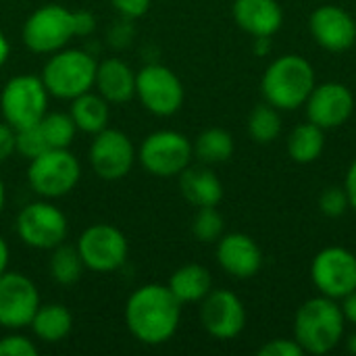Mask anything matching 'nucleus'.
<instances>
[{"instance_id":"f257e3e1","label":"nucleus","mask_w":356,"mask_h":356,"mask_svg":"<svg viewBox=\"0 0 356 356\" xmlns=\"http://www.w3.org/2000/svg\"><path fill=\"white\" fill-rule=\"evenodd\" d=\"M181 317V302L169 286L148 284L138 288L125 307L129 332L144 344L156 346L173 338Z\"/></svg>"},{"instance_id":"f03ea898","label":"nucleus","mask_w":356,"mask_h":356,"mask_svg":"<svg viewBox=\"0 0 356 356\" xmlns=\"http://www.w3.org/2000/svg\"><path fill=\"white\" fill-rule=\"evenodd\" d=\"M261 88L271 106L277 111H294L311 96L315 88V69L300 54L277 56L267 67Z\"/></svg>"},{"instance_id":"7ed1b4c3","label":"nucleus","mask_w":356,"mask_h":356,"mask_svg":"<svg viewBox=\"0 0 356 356\" xmlns=\"http://www.w3.org/2000/svg\"><path fill=\"white\" fill-rule=\"evenodd\" d=\"M344 313L334 298L317 296L307 300L294 319V340L305 353L325 355L332 353L344 336Z\"/></svg>"},{"instance_id":"20e7f679","label":"nucleus","mask_w":356,"mask_h":356,"mask_svg":"<svg viewBox=\"0 0 356 356\" xmlns=\"http://www.w3.org/2000/svg\"><path fill=\"white\" fill-rule=\"evenodd\" d=\"M98 63L83 50H56L54 56L44 65L42 81L48 94L56 98H77L90 92L96 79Z\"/></svg>"},{"instance_id":"39448f33","label":"nucleus","mask_w":356,"mask_h":356,"mask_svg":"<svg viewBox=\"0 0 356 356\" xmlns=\"http://www.w3.org/2000/svg\"><path fill=\"white\" fill-rule=\"evenodd\" d=\"M77 35L75 10L60 4H46L33 10L23 25V42L33 52H56Z\"/></svg>"},{"instance_id":"423d86ee","label":"nucleus","mask_w":356,"mask_h":356,"mask_svg":"<svg viewBox=\"0 0 356 356\" xmlns=\"http://www.w3.org/2000/svg\"><path fill=\"white\" fill-rule=\"evenodd\" d=\"M27 179L40 196H65L79 181V161L67 148H48L29 161Z\"/></svg>"},{"instance_id":"0eeeda50","label":"nucleus","mask_w":356,"mask_h":356,"mask_svg":"<svg viewBox=\"0 0 356 356\" xmlns=\"http://www.w3.org/2000/svg\"><path fill=\"white\" fill-rule=\"evenodd\" d=\"M48 90L42 79L33 75H17L8 79L0 96L4 121L15 129L35 125L46 115Z\"/></svg>"},{"instance_id":"6e6552de","label":"nucleus","mask_w":356,"mask_h":356,"mask_svg":"<svg viewBox=\"0 0 356 356\" xmlns=\"http://www.w3.org/2000/svg\"><path fill=\"white\" fill-rule=\"evenodd\" d=\"M194 148L190 140L171 129L150 134L140 146V163L142 167L156 177H173L179 175L192 161Z\"/></svg>"},{"instance_id":"1a4fd4ad","label":"nucleus","mask_w":356,"mask_h":356,"mask_svg":"<svg viewBox=\"0 0 356 356\" xmlns=\"http://www.w3.org/2000/svg\"><path fill=\"white\" fill-rule=\"evenodd\" d=\"M315 288L327 298H344L356 290V254L342 246H327L317 252L311 265Z\"/></svg>"},{"instance_id":"9d476101","label":"nucleus","mask_w":356,"mask_h":356,"mask_svg":"<svg viewBox=\"0 0 356 356\" xmlns=\"http://www.w3.org/2000/svg\"><path fill=\"white\" fill-rule=\"evenodd\" d=\"M136 94L142 104L159 117H169L184 104V86L179 77L165 65H146L142 71H138Z\"/></svg>"},{"instance_id":"9b49d317","label":"nucleus","mask_w":356,"mask_h":356,"mask_svg":"<svg viewBox=\"0 0 356 356\" xmlns=\"http://www.w3.org/2000/svg\"><path fill=\"white\" fill-rule=\"evenodd\" d=\"M17 234L27 246L50 250L65 242L67 217L50 202H31L17 217Z\"/></svg>"},{"instance_id":"f8f14e48","label":"nucleus","mask_w":356,"mask_h":356,"mask_svg":"<svg viewBox=\"0 0 356 356\" xmlns=\"http://www.w3.org/2000/svg\"><path fill=\"white\" fill-rule=\"evenodd\" d=\"M77 250L88 269L108 273L119 269L127 259L125 236L106 223L90 225L77 240Z\"/></svg>"},{"instance_id":"ddd939ff","label":"nucleus","mask_w":356,"mask_h":356,"mask_svg":"<svg viewBox=\"0 0 356 356\" xmlns=\"http://www.w3.org/2000/svg\"><path fill=\"white\" fill-rule=\"evenodd\" d=\"M136 150L131 140L119 131L104 127L96 134L92 146H90V163L98 177L115 181L125 177L134 167Z\"/></svg>"},{"instance_id":"4468645a","label":"nucleus","mask_w":356,"mask_h":356,"mask_svg":"<svg viewBox=\"0 0 356 356\" xmlns=\"http://www.w3.org/2000/svg\"><path fill=\"white\" fill-rule=\"evenodd\" d=\"M40 307L38 288L21 273L0 275V325L8 330H21L31 323Z\"/></svg>"},{"instance_id":"2eb2a0df","label":"nucleus","mask_w":356,"mask_h":356,"mask_svg":"<svg viewBox=\"0 0 356 356\" xmlns=\"http://www.w3.org/2000/svg\"><path fill=\"white\" fill-rule=\"evenodd\" d=\"M202 327L217 340L236 338L246 325V309L229 290H211L200 307Z\"/></svg>"},{"instance_id":"dca6fc26","label":"nucleus","mask_w":356,"mask_h":356,"mask_svg":"<svg viewBox=\"0 0 356 356\" xmlns=\"http://www.w3.org/2000/svg\"><path fill=\"white\" fill-rule=\"evenodd\" d=\"M307 117L321 129H336L344 125L355 111L353 92L338 81L315 86L307 98Z\"/></svg>"},{"instance_id":"f3484780","label":"nucleus","mask_w":356,"mask_h":356,"mask_svg":"<svg viewBox=\"0 0 356 356\" xmlns=\"http://www.w3.org/2000/svg\"><path fill=\"white\" fill-rule=\"evenodd\" d=\"M309 27L315 42L330 52H344L356 42V21L348 10L336 4L315 8Z\"/></svg>"},{"instance_id":"a211bd4d","label":"nucleus","mask_w":356,"mask_h":356,"mask_svg":"<svg viewBox=\"0 0 356 356\" xmlns=\"http://www.w3.org/2000/svg\"><path fill=\"white\" fill-rule=\"evenodd\" d=\"M217 261L232 277H254L263 267V252L259 244L246 234H227L219 238Z\"/></svg>"},{"instance_id":"6ab92c4d","label":"nucleus","mask_w":356,"mask_h":356,"mask_svg":"<svg viewBox=\"0 0 356 356\" xmlns=\"http://www.w3.org/2000/svg\"><path fill=\"white\" fill-rule=\"evenodd\" d=\"M234 19L252 38H271L282 29L284 10L277 0H236Z\"/></svg>"},{"instance_id":"aec40b11","label":"nucleus","mask_w":356,"mask_h":356,"mask_svg":"<svg viewBox=\"0 0 356 356\" xmlns=\"http://www.w3.org/2000/svg\"><path fill=\"white\" fill-rule=\"evenodd\" d=\"M94 86L106 102H127L136 94V73L119 58H106L96 67Z\"/></svg>"},{"instance_id":"412c9836","label":"nucleus","mask_w":356,"mask_h":356,"mask_svg":"<svg viewBox=\"0 0 356 356\" xmlns=\"http://www.w3.org/2000/svg\"><path fill=\"white\" fill-rule=\"evenodd\" d=\"M179 188L184 198L194 207H217L223 198L221 179L209 167H186L179 173Z\"/></svg>"},{"instance_id":"4be33fe9","label":"nucleus","mask_w":356,"mask_h":356,"mask_svg":"<svg viewBox=\"0 0 356 356\" xmlns=\"http://www.w3.org/2000/svg\"><path fill=\"white\" fill-rule=\"evenodd\" d=\"M211 286H213L211 273L202 265H184L169 280V290L175 294V298L181 305L202 300L211 292Z\"/></svg>"},{"instance_id":"5701e85b","label":"nucleus","mask_w":356,"mask_h":356,"mask_svg":"<svg viewBox=\"0 0 356 356\" xmlns=\"http://www.w3.org/2000/svg\"><path fill=\"white\" fill-rule=\"evenodd\" d=\"M29 325L42 342L54 344L69 336L73 327V317L63 305H40Z\"/></svg>"},{"instance_id":"b1692460","label":"nucleus","mask_w":356,"mask_h":356,"mask_svg":"<svg viewBox=\"0 0 356 356\" xmlns=\"http://www.w3.org/2000/svg\"><path fill=\"white\" fill-rule=\"evenodd\" d=\"M69 115L77 129L96 136L108 123V104L100 94L83 92L77 98H73V106Z\"/></svg>"},{"instance_id":"393cba45","label":"nucleus","mask_w":356,"mask_h":356,"mask_svg":"<svg viewBox=\"0 0 356 356\" xmlns=\"http://www.w3.org/2000/svg\"><path fill=\"white\" fill-rule=\"evenodd\" d=\"M325 148V129L315 123H302L292 129L288 138V154L300 165L315 163Z\"/></svg>"},{"instance_id":"a878e982","label":"nucleus","mask_w":356,"mask_h":356,"mask_svg":"<svg viewBox=\"0 0 356 356\" xmlns=\"http://www.w3.org/2000/svg\"><path fill=\"white\" fill-rule=\"evenodd\" d=\"M194 154L207 163V165H219L232 159L234 154V138L229 131L221 129V127H211L204 129L198 138L196 144L192 146Z\"/></svg>"},{"instance_id":"bb28decb","label":"nucleus","mask_w":356,"mask_h":356,"mask_svg":"<svg viewBox=\"0 0 356 356\" xmlns=\"http://www.w3.org/2000/svg\"><path fill=\"white\" fill-rule=\"evenodd\" d=\"M52 257H50V275L63 284V286H71L75 284L81 273H83V261H81V254L77 250V246H67V244H58L52 248Z\"/></svg>"},{"instance_id":"cd10ccee","label":"nucleus","mask_w":356,"mask_h":356,"mask_svg":"<svg viewBox=\"0 0 356 356\" xmlns=\"http://www.w3.org/2000/svg\"><path fill=\"white\" fill-rule=\"evenodd\" d=\"M280 131H282V117L275 106L267 102L252 108L248 117V134L254 142L269 144L280 136Z\"/></svg>"},{"instance_id":"c85d7f7f","label":"nucleus","mask_w":356,"mask_h":356,"mask_svg":"<svg viewBox=\"0 0 356 356\" xmlns=\"http://www.w3.org/2000/svg\"><path fill=\"white\" fill-rule=\"evenodd\" d=\"M38 125L50 148H69L77 131L71 115H65V113H46L38 121Z\"/></svg>"},{"instance_id":"c756f323","label":"nucleus","mask_w":356,"mask_h":356,"mask_svg":"<svg viewBox=\"0 0 356 356\" xmlns=\"http://www.w3.org/2000/svg\"><path fill=\"white\" fill-rule=\"evenodd\" d=\"M223 217L215 207H200L194 221H192V234L200 242H215L223 236Z\"/></svg>"},{"instance_id":"7c9ffc66","label":"nucleus","mask_w":356,"mask_h":356,"mask_svg":"<svg viewBox=\"0 0 356 356\" xmlns=\"http://www.w3.org/2000/svg\"><path fill=\"white\" fill-rule=\"evenodd\" d=\"M50 146L40 129V125H27V127H21L17 129V152L25 159H35L40 156L42 152H46Z\"/></svg>"},{"instance_id":"2f4dec72","label":"nucleus","mask_w":356,"mask_h":356,"mask_svg":"<svg viewBox=\"0 0 356 356\" xmlns=\"http://www.w3.org/2000/svg\"><path fill=\"white\" fill-rule=\"evenodd\" d=\"M350 209V202H348V196H346V190L344 188H327L321 192L319 196V211L325 215V217H342L346 211Z\"/></svg>"},{"instance_id":"473e14b6","label":"nucleus","mask_w":356,"mask_h":356,"mask_svg":"<svg viewBox=\"0 0 356 356\" xmlns=\"http://www.w3.org/2000/svg\"><path fill=\"white\" fill-rule=\"evenodd\" d=\"M38 348L25 336H6L0 340V356H35Z\"/></svg>"},{"instance_id":"72a5a7b5","label":"nucleus","mask_w":356,"mask_h":356,"mask_svg":"<svg viewBox=\"0 0 356 356\" xmlns=\"http://www.w3.org/2000/svg\"><path fill=\"white\" fill-rule=\"evenodd\" d=\"M261 356H302L305 350L302 346L296 342V340H286V338H277V340H271L267 342L261 350Z\"/></svg>"},{"instance_id":"f704fd0d","label":"nucleus","mask_w":356,"mask_h":356,"mask_svg":"<svg viewBox=\"0 0 356 356\" xmlns=\"http://www.w3.org/2000/svg\"><path fill=\"white\" fill-rule=\"evenodd\" d=\"M17 150V129L8 123H0V163H4Z\"/></svg>"},{"instance_id":"c9c22d12","label":"nucleus","mask_w":356,"mask_h":356,"mask_svg":"<svg viewBox=\"0 0 356 356\" xmlns=\"http://www.w3.org/2000/svg\"><path fill=\"white\" fill-rule=\"evenodd\" d=\"M113 6L125 17H142L150 8V0H111Z\"/></svg>"},{"instance_id":"e433bc0d","label":"nucleus","mask_w":356,"mask_h":356,"mask_svg":"<svg viewBox=\"0 0 356 356\" xmlns=\"http://www.w3.org/2000/svg\"><path fill=\"white\" fill-rule=\"evenodd\" d=\"M94 17L88 10H75V27H77V35H88L94 29Z\"/></svg>"},{"instance_id":"4c0bfd02","label":"nucleus","mask_w":356,"mask_h":356,"mask_svg":"<svg viewBox=\"0 0 356 356\" xmlns=\"http://www.w3.org/2000/svg\"><path fill=\"white\" fill-rule=\"evenodd\" d=\"M344 190H346V196H348L350 209H355L356 211V159L353 161V165L348 167L346 181H344Z\"/></svg>"},{"instance_id":"58836bf2","label":"nucleus","mask_w":356,"mask_h":356,"mask_svg":"<svg viewBox=\"0 0 356 356\" xmlns=\"http://www.w3.org/2000/svg\"><path fill=\"white\" fill-rule=\"evenodd\" d=\"M342 300H344V305H342L340 309H342V313H344V319L350 321L353 325H356V290L355 292H350L348 296H344Z\"/></svg>"},{"instance_id":"ea45409f","label":"nucleus","mask_w":356,"mask_h":356,"mask_svg":"<svg viewBox=\"0 0 356 356\" xmlns=\"http://www.w3.org/2000/svg\"><path fill=\"white\" fill-rule=\"evenodd\" d=\"M8 52H10V46H8V40H6V35L0 31V67L6 63V58H8Z\"/></svg>"},{"instance_id":"a19ab883","label":"nucleus","mask_w":356,"mask_h":356,"mask_svg":"<svg viewBox=\"0 0 356 356\" xmlns=\"http://www.w3.org/2000/svg\"><path fill=\"white\" fill-rule=\"evenodd\" d=\"M6 265H8V246H6V242L0 238V275L6 271Z\"/></svg>"},{"instance_id":"79ce46f5","label":"nucleus","mask_w":356,"mask_h":356,"mask_svg":"<svg viewBox=\"0 0 356 356\" xmlns=\"http://www.w3.org/2000/svg\"><path fill=\"white\" fill-rule=\"evenodd\" d=\"M254 50L259 54H265L269 50V38H254Z\"/></svg>"},{"instance_id":"37998d69","label":"nucleus","mask_w":356,"mask_h":356,"mask_svg":"<svg viewBox=\"0 0 356 356\" xmlns=\"http://www.w3.org/2000/svg\"><path fill=\"white\" fill-rule=\"evenodd\" d=\"M4 196H6V192H4V184H2V179H0V211H2V207H4Z\"/></svg>"},{"instance_id":"c03bdc74","label":"nucleus","mask_w":356,"mask_h":356,"mask_svg":"<svg viewBox=\"0 0 356 356\" xmlns=\"http://www.w3.org/2000/svg\"><path fill=\"white\" fill-rule=\"evenodd\" d=\"M350 350H353V353H356V336L353 338V340H350Z\"/></svg>"}]
</instances>
